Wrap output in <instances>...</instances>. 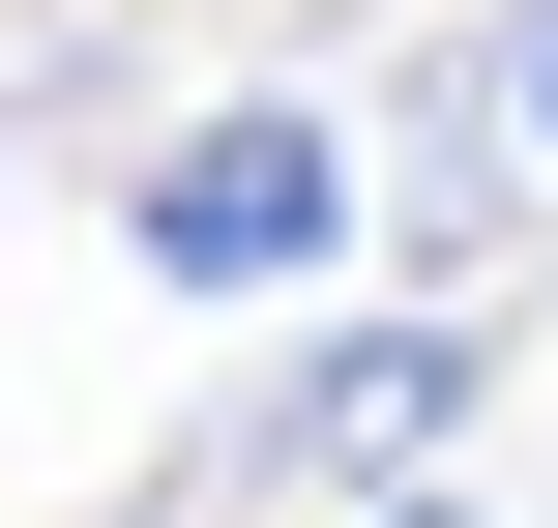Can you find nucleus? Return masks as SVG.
Instances as JSON below:
<instances>
[{
  "mask_svg": "<svg viewBox=\"0 0 558 528\" xmlns=\"http://www.w3.org/2000/svg\"><path fill=\"white\" fill-rule=\"evenodd\" d=\"M353 147H383V294H500V235L558 206V176H530V88H500V0H471V29H412Z\"/></svg>",
  "mask_w": 558,
  "mask_h": 528,
  "instance_id": "7ed1b4c3",
  "label": "nucleus"
},
{
  "mask_svg": "<svg viewBox=\"0 0 558 528\" xmlns=\"http://www.w3.org/2000/svg\"><path fill=\"white\" fill-rule=\"evenodd\" d=\"M500 323H530V294H383V323H324V353H294V382H265L177 500H353V528H383V500H441V441H471Z\"/></svg>",
  "mask_w": 558,
  "mask_h": 528,
  "instance_id": "f03ea898",
  "label": "nucleus"
},
{
  "mask_svg": "<svg viewBox=\"0 0 558 528\" xmlns=\"http://www.w3.org/2000/svg\"><path fill=\"white\" fill-rule=\"evenodd\" d=\"M500 88H530V176H558V0H500Z\"/></svg>",
  "mask_w": 558,
  "mask_h": 528,
  "instance_id": "20e7f679",
  "label": "nucleus"
},
{
  "mask_svg": "<svg viewBox=\"0 0 558 528\" xmlns=\"http://www.w3.org/2000/svg\"><path fill=\"white\" fill-rule=\"evenodd\" d=\"M118 265H147L177 323H265V294L383 265V147H353V88H324V59H265V88L147 118V147H118Z\"/></svg>",
  "mask_w": 558,
  "mask_h": 528,
  "instance_id": "f257e3e1",
  "label": "nucleus"
},
{
  "mask_svg": "<svg viewBox=\"0 0 558 528\" xmlns=\"http://www.w3.org/2000/svg\"><path fill=\"white\" fill-rule=\"evenodd\" d=\"M383 528H500V500H383Z\"/></svg>",
  "mask_w": 558,
  "mask_h": 528,
  "instance_id": "39448f33",
  "label": "nucleus"
}]
</instances>
